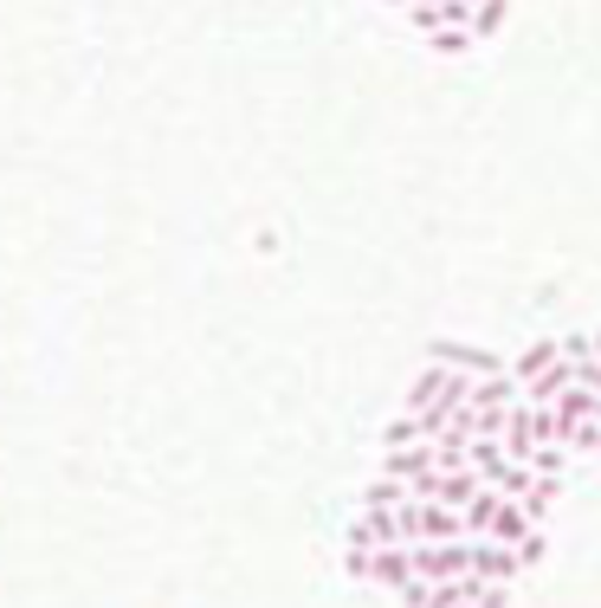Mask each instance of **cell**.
I'll use <instances>...</instances> for the list:
<instances>
[{
	"label": "cell",
	"mask_w": 601,
	"mask_h": 608,
	"mask_svg": "<svg viewBox=\"0 0 601 608\" xmlns=\"http://www.w3.org/2000/svg\"><path fill=\"white\" fill-rule=\"evenodd\" d=\"M576 382H582L589 395H601V356H582V363H576Z\"/></svg>",
	"instance_id": "12"
},
{
	"label": "cell",
	"mask_w": 601,
	"mask_h": 608,
	"mask_svg": "<svg viewBox=\"0 0 601 608\" xmlns=\"http://www.w3.org/2000/svg\"><path fill=\"white\" fill-rule=\"evenodd\" d=\"M550 363H563V343H531V349L511 363V376H518V382H531V376H543Z\"/></svg>",
	"instance_id": "8"
},
{
	"label": "cell",
	"mask_w": 601,
	"mask_h": 608,
	"mask_svg": "<svg viewBox=\"0 0 601 608\" xmlns=\"http://www.w3.org/2000/svg\"><path fill=\"white\" fill-rule=\"evenodd\" d=\"M556 498H563V479H531V492H524L518 505H524V518H531V525H543V512H550Z\"/></svg>",
	"instance_id": "10"
},
{
	"label": "cell",
	"mask_w": 601,
	"mask_h": 608,
	"mask_svg": "<svg viewBox=\"0 0 601 608\" xmlns=\"http://www.w3.org/2000/svg\"><path fill=\"white\" fill-rule=\"evenodd\" d=\"M460 608H472V603H460Z\"/></svg>",
	"instance_id": "17"
},
{
	"label": "cell",
	"mask_w": 601,
	"mask_h": 608,
	"mask_svg": "<svg viewBox=\"0 0 601 608\" xmlns=\"http://www.w3.org/2000/svg\"><path fill=\"white\" fill-rule=\"evenodd\" d=\"M414 576H420V583H466L472 576V538H460V543H414Z\"/></svg>",
	"instance_id": "3"
},
{
	"label": "cell",
	"mask_w": 601,
	"mask_h": 608,
	"mask_svg": "<svg viewBox=\"0 0 601 608\" xmlns=\"http://www.w3.org/2000/svg\"><path fill=\"white\" fill-rule=\"evenodd\" d=\"M498 20H505V0H478V7H472V26H466V33H472V39H485Z\"/></svg>",
	"instance_id": "11"
},
{
	"label": "cell",
	"mask_w": 601,
	"mask_h": 608,
	"mask_svg": "<svg viewBox=\"0 0 601 608\" xmlns=\"http://www.w3.org/2000/svg\"><path fill=\"white\" fill-rule=\"evenodd\" d=\"M524 402V382L518 376H485V382H472V414H511V408Z\"/></svg>",
	"instance_id": "6"
},
{
	"label": "cell",
	"mask_w": 601,
	"mask_h": 608,
	"mask_svg": "<svg viewBox=\"0 0 601 608\" xmlns=\"http://www.w3.org/2000/svg\"><path fill=\"white\" fill-rule=\"evenodd\" d=\"M596 356H601V331H596Z\"/></svg>",
	"instance_id": "15"
},
{
	"label": "cell",
	"mask_w": 601,
	"mask_h": 608,
	"mask_svg": "<svg viewBox=\"0 0 601 608\" xmlns=\"http://www.w3.org/2000/svg\"><path fill=\"white\" fill-rule=\"evenodd\" d=\"M518 563H524V570H531V563H543V531H531V538L518 543Z\"/></svg>",
	"instance_id": "14"
},
{
	"label": "cell",
	"mask_w": 601,
	"mask_h": 608,
	"mask_svg": "<svg viewBox=\"0 0 601 608\" xmlns=\"http://www.w3.org/2000/svg\"><path fill=\"white\" fill-rule=\"evenodd\" d=\"M531 531H536V525L524 518V505H518V498H498V505H492V525H485L478 538H485V543H505V550H518V543L531 538Z\"/></svg>",
	"instance_id": "5"
},
{
	"label": "cell",
	"mask_w": 601,
	"mask_h": 608,
	"mask_svg": "<svg viewBox=\"0 0 601 608\" xmlns=\"http://www.w3.org/2000/svg\"><path fill=\"white\" fill-rule=\"evenodd\" d=\"M382 473H389V479H401V485H414V479L440 473V454H434V447H395Z\"/></svg>",
	"instance_id": "7"
},
{
	"label": "cell",
	"mask_w": 601,
	"mask_h": 608,
	"mask_svg": "<svg viewBox=\"0 0 601 608\" xmlns=\"http://www.w3.org/2000/svg\"><path fill=\"white\" fill-rule=\"evenodd\" d=\"M401 603H407V608H434V583H407V589H401Z\"/></svg>",
	"instance_id": "13"
},
{
	"label": "cell",
	"mask_w": 601,
	"mask_h": 608,
	"mask_svg": "<svg viewBox=\"0 0 601 608\" xmlns=\"http://www.w3.org/2000/svg\"><path fill=\"white\" fill-rule=\"evenodd\" d=\"M401 505H407V485H401V479H389V473L362 492V512H401Z\"/></svg>",
	"instance_id": "9"
},
{
	"label": "cell",
	"mask_w": 601,
	"mask_h": 608,
	"mask_svg": "<svg viewBox=\"0 0 601 608\" xmlns=\"http://www.w3.org/2000/svg\"><path fill=\"white\" fill-rule=\"evenodd\" d=\"M349 570L362 576V583H382V589H407V583H420L414 576V543H389V550H349Z\"/></svg>",
	"instance_id": "2"
},
{
	"label": "cell",
	"mask_w": 601,
	"mask_h": 608,
	"mask_svg": "<svg viewBox=\"0 0 601 608\" xmlns=\"http://www.w3.org/2000/svg\"><path fill=\"white\" fill-rule=\"evenodd\" d=\"M395 518H401V538L407 543H460L466 538V518L453 505H434V498H407Z\"/></svg>",
	"instance_id": "1"
},
{
	"label": "cell",
	"mask_w": 601,
	"mask_h": 608,
	"mask_svg": "<svg viewBox=\"0 0 601 608\" xmlns=\"http://www.w3.org/2000/svg\"><path fill=\"white\" fill-rule=\"evenodd\" d=\"M472 576L478 583H518L524 576V563H518V550H505V543H485V538H472Z\"/></svg>",
	"instance_id": "4"
},
{
	"label": "cell",
	"mask_w": 601,
	"mask_h": 608,
	"mask_svg": "<svg viewBox=\"0 0 601 608\" xmlns=\"http://www.w3.org/2000/svg\"><path fill=\"white\" fill-rule=\"evenodd\" d=\"M395 7H414V0H395Z\"/></svg>",
	"instance_id": "16"
}]
</instances>
